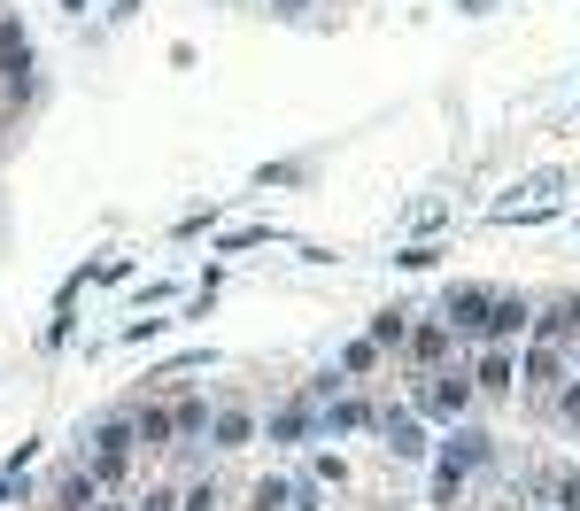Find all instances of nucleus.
Masks as SVG:
<instances>
[{
  "instance_id": "f257e3e1",
  "label": "nucleus",
  "mask_w": 580,
  "mask_h": 511,
  "mask_svg": "<svg viewBox=\"0 0 580 511\" xmlns=\"http://www.w3.org/2000/svg\"><path fill=\"white\" fill-rule=\"evenodd\" d=\"M93 442H101V450H93V481H116V473L132 465V442H140V434H132L124 419H116V426H101Z\"/></svg>"
},
{
  "instance_id": "f03ea898",
  "label": "nucleus",
  "mask_w": 580,
  "mask_h": 511,
  "mask_svg": "<svg viewBox=\"0 0 580 511\" xmlns=\"http://www.w3.org/2000/svg\"><path fill=\"white\" fill-rule=\"evenodd\" d=\"M132 434H140L147 450H171V434H178V419H171V411H140V419H132Z\"/></svg>"
},
{
  "instance_id": "7ed1b4c3",
  "label": "nucleus",
  "mask_w": 580,
  "mask_h": 511,
  "mask_svg": "<svg viewBox=\"0 0 580 511\" xmlns=\"http://www.w3.org/2000/svg\"><path fill=\"white\" fill-rule=\"evenodd\" d=\"M519 326H526V302H488V326H480V333L503 341V333H519Z\"/></svg>"
},
{
  "instance_id": "20e7f679",
  "label": "nucleus",
  "mask_w": 580,
  "mask_h": 511,
  "mask_svg": "<svg viewBox=\"0 0 580 511\" xmlns=\"http://www.w3.org/2000/svg\"><path fill=\"white\" fill-rule=\"evenodd\" d=\"M449 326H488V295H480V287H464V295L449 302Z\"/></svg>"
},
{
  "instance_id": "39448f33",
  "label": "nucleus",
  "mask_w": 580,
  "mask_h": 511,
  "mask_svg": "<svg viewBox=\"0 0 580 511\" xmlns=\"http://www.w3.org/2000/svg\"><path fill=\"white\" fill-rule=\"evenodd\" d=\"M248 434H256V419H248V411H225V419H217V442H225V450H240Z\"/></svg>"
},
{
  "instance_id": "423d86ee",
  "label": "nucleus",
  "mask_w": 580,
  "mask_h": 511,
  "mask_svg": "<svg viewBox=\"0 0 580 511\" xmlns=\"http://www.w3.org/2000/svg\"><path fill=\"white\" fill-rule=\"evenodd\" d=\"M573 318H580V302H550V318H542V341H565V333H573Z\"/></svg>"
},
{
  "instance_id": "0eeeda50",
  "label": "nucleus",
  "mask_w": 580,
  "mask_h": 511,
  "mask_svg": "<svg viewBox=\"0 0 580 511\" xmlns=\"http://www.w3.org/2000/svg\"><path fill=\"white\" fill-rule=\"evenodd\" d=\"M480 388H488V395H503V388H511V357H503V349H495V357L480 364Z\"/></svg>"
},
{
  "instance_id": "6e6552de",
  "label": "nucleus",
  "mask_w": 580,
  "mask_h": 511,
  "mask_svg": "<svg viewBox=\"0 0 580 511\" xmlns=\"http://www.w3.org/2000/svg\"><path fill=\"white\" fill-rule=\"evenodd\" d=\"M464 395H472V388H464V380H441V388L426 395V403H434V411H464Z\"/></svg>"
},
{
  "instance_id": "1a4fd4ad",
  "label": "nucleus",
  "mask_w": 580,
  "mask_h": 511,
  "mask_svg": "<svg viewBox=\"0 0 580 511\" xmlns=\"http://www.w3.org/2000/svg\"><path fill=\"white\" fill-rule=\"evenodd\" d=\"M410 349H418V357H441V349H449V326H426L418 341H410Z\"/></svg>"
},
{
  "instance_id": "9d476101",
  "label": "nucleus",
  "mask_w": 580,
  "mask_h": 511,
  "mask_svg": "<svg viewBox=\"0 0 580 511\" xmlns=\"http://www.w3.org/2000/svg\"><path fill=\"white\" fill-rule=\"evenodd\" d=\"M171 419H178V434H202V426H209V411H202V403H178Z\"/></svg>"
},
{
  "instance_id": "9b49d317",
  "label": "nucleus",
  "mask_w": 580,
  "mask_h": 511,
  "mask_svg": "<svg viewBox=\"0 0 580 511\" xmlns=\"http://www.w3.org/2000/svg\"><path fill=\"white\" fill-rule=\"evenodd\" d=\"M557 504H565V511H580V473H565V481H557Z\"/></svg>"
},
{
  "instance_id": "f8f14e48",
  "label": "nucleus",
  "mask_w": 580,
  "mask_h": 511,
  "mask_svg": "<svg viewBox=\"0 0 580 511\" xmlns=\"http://www.w3.org/2000/svg\"><path fill=\"white\" fill-rule=\"evenodd\" d=\"M140 511H178V496H171V488H147V504Z\"/></svg>"
},
{
  "instance_id": "ddd939ff",
  "label": "nucleus",
  "mask_w": 580,
  "mask_h": 511,
  "mask_svg": "<svg viewBox=\"0 0 580 511\" xmlns=\"http://www.w3.org/2000/svg\"><path fill=\"white\" fill-rule=\"evenodd\" d=\"M557 411H565V419L580 426V388H565V403H557Z\"/></svg>"
}]
</instances>
